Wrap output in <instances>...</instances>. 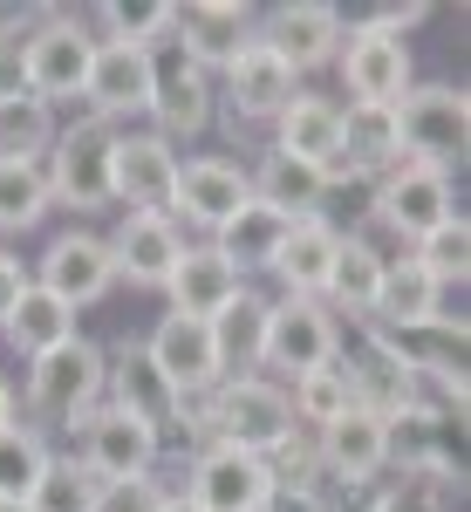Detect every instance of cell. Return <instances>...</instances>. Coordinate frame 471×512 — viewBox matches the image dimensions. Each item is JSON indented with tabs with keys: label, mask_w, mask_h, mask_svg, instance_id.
Listing matches in <instances>:
<instances>
[{
	"label": "cell",
	"mask_w": 471,
	"mask_h": 512,
	"mask_svg": "<svg viewBox=\"0 0 471 512\" xmlns=\"http://www.w3.org/2000/svg\"><path fill=\"white\" fill-rule=\"evenodd\" d=\"M212 349H219L226 383H233V376H253V369H260V349H267V294L246 287L226 315H212Z\"/></svg>",
	"instance_id": "obj_31"
},
{
	"label": "cell",
	"mask_w": 471,
	"mask_h": 512,
	"mask_svg": "<svg viewBox=\"0 0 471 512\" xmlns=\"http://www.w3.org/2000/svg\"><path fill=\"white\" fill-rule=\"evenodd\" d=\"M157 499H164L157 478H123V485H103L96 512H157Z\"/></svg>",
	"instance_id": "obj_41"
},
{
	"label": "cell",
	"mask_w": 471,
	"mask_h": 512,
	"mask_svg": "<svg viewBox=\"0 0 471 512\" xmlns=\"http://www.w3.org/2000/svg\"><path fill=\"white\" fill-rule=\"evenodd\" d=\"M444 287H437L410 253H396L390 267H383V287H376V308H369V321L383 328V335H410V328H437L444 321Z\"/></svg>",
	"instance_id": "obj_25"
},
{
	"label": "cell",
	"mask_w": 471,
	"mask_h": 512,
	"mask_svg": "<svg viewBox=\"0 0 471 512\" xmlns=\"http://www.w3.org/2000/svg\"><path fill=\"white\" fill-rule=\"evenodd\" d=\"M103 403H117L123 417L151 424L157 437L192 431V403L157 376V362L144 355V342H123L117 355H103Z\"/></svg>",
	"instance_id": "obj_10"
},
{
	"label": "cell",
	"mask_w": 471,
	"mask_h": 512,
	"mask_svg": "<svg viewBox=\"0 0 471 512\" xmlns=\"http://www.w3.org/2000/svg\"><path fill=\"white\" fill-rule=\"evenodd\" d=\"M171 35H178V48L212 76V69H226L239 48L260 35V14H253L246 0H185L178 21H171Z\"/></svg>",
	"instance_id": "obj_22"
},
{
	"label": "cell",
	"mask_w": 471,
	"mask_h": 512,
	"mask_svg": "<svg viewBox=\"0 0 471 512\" xmlns=\"http://www.w3.org/2000/svg\"><path fill=\"white\" fill-rule=\"evenodd\" d=\"M82 103H89V117L110 123V130H117L123 117H144V110H151V55L130 48V41H96Z\"/></svg>",
	"instance_id": "obj_20"
},
{
	"label": "cell",
	"mask_w": 471,
	"mask_h": 512,
	"mask_svg": "<svg viewBox=\"0 0 471 512\" xmlns=\"http://www.w3.org/2000/svg\"><path fill=\"white\" fill-rule=\"evenodd\" d=\"M96 21H103V35H96V41H130V48H151L157 35H171L178 7H171V0H123V7H103Z\"/></svg>",
	"instance_id": "obj_39"
},
{
	"label": "cell",
	"mask_w": 471,
	"mask_h": 512,
	"mask_svg": "<svg viewBox=\"0 0 471 512\" xmlns=\"http://www.w3.org/2000/svg\"><path fill=\"white\" fill-rule=\"evenodd\" d=\"M192 492L205 512H267L274 499V465L253 458V451H233V444H205L192 458Z\"/></svg>",
	"instance_id": "obj_15"
},
{
	"label": "cell",
	"mask_w": 471,
	"mask_h": 512,
	"mask_svg": "<svg viewBox=\"0 0 471 512\" xmlns=\"http://www.w3.org/2000/svg\"><path fill=\"white\" fill-rule=\"evenodd\" d=\"M239 205H253V178L233 158H178V192H171V219H185L198 233H219Z\"/></svg>",
	"instance_id": "obj_17"
},
{
	"label": "cell",
	"mask_w": 471,
	"mask_h": 512,
	"mask_svg": "<svg viewBox=\"0 0 471 512\" xmlns=\"http://www.w3.org/2000/svg\"><path fill=\"white\" fill-rule=\"evenodd\" d=\"M7 424H14V383L0 376V431H7Z\"/></svg>",
	"instance_id": "obj_46"
},
{
	"label": "cell",
	"mask_w": 471,
	"mask_h": 512,
	"mask_svg": "<svg viewBox=\"0 0 471 512\" xmlns=\"http://www.w3.org/2000/svg\"><path fill=\"white\" fill-rule=\"evenodd\" d=\"M76 458L89 472L103 478V485H123V478H151L157 451H164V437L151 424H137V417H123L117 403H96L89 417L76 424Z\"/></svg>",
	"instance_id": "obj_12"
},
{
	"label": "cell",
	"mask_w": 471,
	"mask_h": 512,
	"mask_svg": "<svg viewBox=\"0 0 471 512\" xmlns=\"http://www.w3.org/2000/svg\"><path fill=\"white\" fill-rule=\"evenodd\" d=\"M335 69L349 82V103H383V110H396L403 89L417 82L410 76V41H390V35H376V28H362V21H349Z\"/></svg>",
	"instance_id": "obj_16"
},
{
	"label": "cell",
	"mask_w": 471,
	"mask_h": 512,
	"mask_svg": "<svg viewBox=\"0 0 471 512\" xmlns=\"http://www.w3.org/2000/svg\"><path fill=\"white\" fill-rule=\"evenodd\" d=\"M396 458V424L369 417V410H342L328 431H314V465L342 485H369Z\"/></svg>",
	"instance_id": "obj_21"
},
{
	"label": "cell",
	"mask_w": 471,
	"mask_h": 512,
	"mask_svg": "<svg viewBox=\"0 0 471 512\" xmlns=\"http://www.w3.org/2000/svg\"><path fill=\"white\" fill-rule=\"evenodd\" d=\"M28 287H35V274H28V260L0 246V321H7L14 308H21V294H28Z\"/></svg>",
	"instance_id": "obj_42"
},
{
	"label": "cell",
	"mask_w": 471,
	"mask_h": 512,
	"mask_svg": "<svg viewBox=\"0 0 471 512\" xmlns=\"http://www.w3.org/2000/svg\"><path fill=\"white\" fill-rule=\"evenodd\" d=\"M0 335L14 342L21 355H41V349H62L69 335H76V308H62L48 287H28L21 294V308L0 321Z\"/></svg>",
	"instance_id": "obj_32"
},
{
	"label": "cell",
	"mask_w": 471,
	"mask_h": 512,
	"mask_svg": "<svg viewBox=\"0 0 471 512\" xmlns=\"http://www.w3.org/2000/svg\"><path fill=\"white\" fill-rule=\"evenodd\" d=\"M21 48H28V28L21 14H0V96H21Z\"/></svg>",
	"instance_id": "obj_40"
},
{
	"label": "cell",
	"mask_w": 471,
	"mask_h": 512,
	"mask_svg": "<svg viewBox=\"0 0 471 512\" xmlns=\"http://www.w3.org/2000/svg\"><path fill=\"white\" fill-rule=\"evenodd\" d=\"M342 376H349L355 410H369L383 424H403L417 410V355L403 349L396 335H383V328L362 335V349L342 362Z\"/></svg>",
	"instance_id": "obj_9"
},
{
	"label": "cell",
	"mask_w": 471,
	"mask_h": 512,
	"mask_svg": "<svg viewBox=\"0 0 471 512\" xmlns=\"http://www.w3.org/2000/svg\"><path fill=\"white\" fill-rule=\"evenodd\" d=\"M246 178H253V198H260V205H274V212H287V219H321L328 178H321L314 164L267 151V158H260L253 171H246Z\"/></svg>",
	"instance_id": "obj_30"
},
{
	"label": "cell",
	"mask_w": 471,
	"mask_h": 512,
	"mask_svg": "<svg viewBox=\"0 0 471 512\" xmlns=\"http://www.w3.org/2000/svg\"><path fill=\"white\" fill-rule=\"evenodd\" d=\"M48 444H41L35 424H7L0 431V499H28L35 492V478L48 472Z\"/></svg>",
	"instance_id": "obj_38"
},
{
	"label": "cell",
	"mask_w": 471,
	"mask_h": 512,
	"mask_svg": "<svg viewBox=\"0 0 471 512\" xmlns=\"http://www.w3.org/2000/svg\"><path fill=\"white\" fill-rule=\"evenodd\" d=\"M342 355V328L321 301H301V294H280L267 301V349H260V369H274L280 390L301 383L314 369H328Z\"/></svg>",
	"instance_id": "obj_6"
},
{
	"label": "cell",
	"mask_w": 471,
	"mask_h": 512,
	"mask_svg": "<svg viewBox=\"0 0 471 512\" xmlns=\"http://www.w3.org/2000/svg\"><path fill=\"white\" fill-rule=\"evenodd\" d=\"M410 260H417L437 287H451V280L465 287V274H471V226H465V212H451L444 226H431V233L410 246Z\"/></svg>",
	"instance_id": "obj_37"
},
{
	"label": "cell",
	"mask_w": 471,
	"mask_h": 512,
	"mask_svg": "<svg viewBox=\"0 0 471 512\" xmlns=\"http://www.w3.org/2000/svg\"><path fill=\"white\" fill-rule=\"evenodd\" d=\"M48 178L41 164H21V158H0V233H28L48 219Z\"/></svg>",
	"instance_id": "obj_36"
},
{
	"label": "cell",
	"mask_w": 471,
	"mask_h": 512,
	"mask_svg": "<svg viewBox=\"0 0 471 512\" xmlns=\"http://www.w3.org/2000/svg\"><path fill=\"white\" fill-rule=\"evenodd\" d=\"M342 35H349V21H342L328 0H287V7H274V14L260 21V41L274 48L294 76L335 62V55H342Z\"/></svg>",
	"instance_id": "obj_18"
},
{
	"label": "cell",
	"mask_w": 471,
	"mask_h": 512,
	"mask_svg": "<svg viewBox=\"0 0 471 512\" xmlns=\"http://www.w3.org/2000/svg\"><path fill=\"white\" fill-rule=\"evenodd\" d=\"M287 410H294V424H308V431H328L342 410H355L349 376H342V355H335L328 369L301 376V383H287Z\"/></svg>",
	"instance_id": "obj_35"
},
{
	"label": "cell",
	"mask_w": 471,
	"mask_h": 512,
	"mask_svg": "<svg viewBox=\"0 0 471 512\" xmlns=\"http://www.w3.org/2000/svg\"><path fill=\"white\" fill-rule=\"evenodd\" d=\"M35 287H48L62 308H96L110 287H117V260H110V239L103 233H55L48 253L35 260Z\"/></svg>",
	"instance_id": "obj_13"
},
{
	"label": "cell",
	"mask_w": 471,
	"mask_h": 512,
	"mask_svg": "<svg viewBox=\"0 0 471 512\" xmlns=\"http://www.w3.org/2000/svg\"><path fill=\"white\" fill-rule=\"evenodd\" d=\"M55 144V110L35 103L28 89L21 96H0V158H21V164H41Z\"/></svg>",
	"instance_id": "obj_33"
},
{
	"label": "cell",
	"mask_w": 471,
	"mask_h": 512,
	"mask_svg": "<svg viewBox=\"0 0 471 512\" xmlns=\"http://www.w3.org/2000/svg\"><path fill=\"white\" fill-rule=\"evenodd\" d=\"M144 355L157 362V376L171 383V390L185 396H212L226 383V369H219V349H212V321H192V315H164L144 335Z\"/></svg>",
	"instance_id": "obj_14"
},
{
	"label": "cell",
	"mask_w": 471,
	"mask_h": 512,
	"mask_svg": "<svg viewBox=\"0 0 471 512\" xmlns=\"http://www.w3.org/2000/svg\"><path fill=\"white\" fill-rule=\"evenodd\" d=\"M192 431H205L212 444H233V451H253V458H274L301 424H294L280 383H267V376H233V383H219V390L205 396V417H198Z\"/></svg>",
	"instance_id": "obj_1"
},
{
	"label": "cell",
	"mask_w": 471,
	"mask_h": 512,
	"mask_svg": "<svg viewBox=\"0 0 471 512\" xmlns=\"http://www.w3.org/2000/svg\"><path fill=\"white\" fill-rule=\"evenodd\" d=\"M396 130H403V158L451 171L471 151V96L451 82H410L396 103Z\"/></svg>",
	"instance_id": "obj_4"
},
{
	"label": "cell",
	"mask_w": 471,
	"mask_h": 512,
	"mask_svg": "<svg viewBox=\"0 0 471 512\" xmlns=\"http://www.w3.org/2000/svg\"><path fill=\"white\" fill-rule=\"evenodd\" d=\"M267 512H328V506H321V485H274Z\"/></svg>",
	"instance_id": "obj_44"
},
{
	"label": "cell",
	"mask_w": 471,
	"mask_h": 512,
	"mask_svg": "<svg viewBox=\"0 0 471 512\" xmlns=\"http://www.w3.org/2000/svg\"><path fill=\"white\" fill-rule=\"evenodd\" d=\"M0 512H28V506H21V499H0Z\"/></svg>",
	"instance_id": "obj_47"
},
{
	"label": "cell",
	"mask_w": 471,
	"mask_h": 512,
	"mask_svg": "<svg viewBox=\"0 0 471 512\" xmlns=\"http://www.w3.org/2000/svg\"><path fill=\"white\" fill-rule=\"evenodd\" d=\"M171 192H178V144H164L157 130H117L110 205H123V212H164L171 219Z\"/></svg>",
	"instance_id": "obj_11"
},
{
	"label": "cell",
	"mask_w": 471,
	"mask_h": 512,
	"mask_svg": "<svg viewBox=\"0 0 471 512\" xmlns=\"http://www.w3.org/2000/svg\"><path fill=\"white\" fill-rule=\"evenodd\" d=\"M164 294H171V315L212 321V315H226L239 294H246V280H239V267H233V260H219L212 246H185V260L171 267Z\"/></svg>",
	"instance_id": "obj_24"
},
{
	"label": "cell",
	"mask_w": 471,
	"mask_h": 512,
	"mask_svg": "<svg viewBox=\"0 0 471 512\" xmlns=\"http://www.w3.org/2000/svg\"><path fill=\"white\" fill-rule=\"evenodd\" d=\"M335 253H342V233H335L328 219H294L267 274H274L287 294H301V301H321V287H328V267H335Z\"/></svg>",
	"instance_id": "obj_27"
},
{
	"label": "cell",
	"mask_w": 471,
	"mask_h": 512,
	"mask_svg": "<svg viewBox=\"0 0 471 512\" xmlns=\"http://www.w3.org/2000/svg\"><path fill=\"white\" fill-rule=\"evenodd\" d=\"M96 499H103V478L82 458H48V472L35 478V492L21 506L28 512H96Z\"/></svg>",
	"instance_id": "obj_34"
},
{
	"label": "cell",
	"mask_w": 471,
	"mask_h": 512,
	"mask_svg": "<svg viewBox=\"0 0 471 512\" xmlns=\"http://www.w3.org/2000/svg\"><path fill=\"white\" fill-rule=\"evenodd\" d=\"M383 267H390V253H383L369 233H342V253H335L328 287H321V308H328V315H362L369 321L376 287H383Z\"/></svg>",
	"instance_id": "obj_28"
},
{
	"label": "cell",
	"mask_w": 471,
	"mask_h": 512,
	"mask_svg": "<svg viewBox=\"0 0 471 512\" xmlns=\"http://www.w3.org/2000/svg\"><path fill=\"white\" fill-rule=\"evenodd\" d=\"M287 226H294L287 212H274V205H260V198H253V205H239V212H233V219H226L212 239H205V246H212L219 260H233L239 280H246V274H267V267H274V253H280V239H287Z\"/></svg>",
	"instance_id": "obj_29"
},
{
	"label": "cell",
	"mask_w": 471,
	"mask_h": 512,
	"mask_svg": "<svg viewBox=\"0 0 471 512\" xmlns=\"http://www.w3.org/2000/svg\"><path fill=\"white\" fill-rule=\"evenodd\" d=\"M110 260H117V280L164 294L171 267L185 260V233H178V219H164V212H123L117 233H110Z\"/></svg>",
	"instance_id": "obj_23"
},
{
	"label": "cell",
	"mask_w": 471,
	"mask_h": 512,
	"mask_svg": "<svg viewBox=\"0 0 471 512\" xmlns=\"http://www.w3.org/2000/svg\"><path fill=\"white\" fill-rule=\"evenodd\" d=\"M144 55H151V110H144V117H151V130L164 137V144L198 137V130L212 123V96H219V89H212V76L198 69L185 48H178V35H157Z\"/></svg>",
	"instance_id": "obj_7"
},
{
	"label": "cell",
	"mask_w": 471,
	"mask_h": 512,
	"mask_svg": "<svg viewBox=\"0 0 471 512\" xmlns=\"http://www.w3.org/2000/svg\"><path fill=\"white\" fill-rule=\"evenodd\" d=\"M110 151H117V130L96 117L55 130L48 158H41V178H48V198L69 205V212H103L110 205Z\"/></svg>",
	"instance_id": "obj_5"
},
{
	"label": "cell",
	"mask_w": 471,
	"mask_h": 512,
	"mask_svg": "<svg viewBox=\"0 0 471 512\" xmlns=\"http://www.w3.org/2000/svg\"><path fill=\"white\" fill-rule=\"evenodd\" d=\"M89 62H96V35L82 14H41L28 28V48H21V82L35 103H76L82 82H89Z\"/></svg>",
	"instance_id": "obj_3"
},
{
	"label": "cell",
	"mask_w": 471,
	"mask_h": 512,
	"mask_svg": "<svg viewBox=\"0 0 471 512\" xmlns=\"http://www.w3.org/2000/svg\"><path fill=\"white\" fill-rule=\"evenodd\" d=\"M219 76H226V110H233V123H274L280 110L301 96V76H294L260 35L246 41Z\"/></svg>",
	"instance_id": "obj_19"
},
{
	"label": "cell",
	"mask_w": 471,
	"mask_h": 512,
	"mask_svg": "<svg viewBox=\"0 0 471 512\" xmlns=\"http://www.w3.org/2000/svg\"><path fill=\"white\" fill-rule=\"evenodd\" d=\"M96 403H103V349L96 342L69 335L62 349L28 355V417L76 431Z\"/></svg>",
	"instance_id": "obj_2"
},
{
	"label": "cell",
	"mask_w": 471,
	"mask_h": 512,
	"mask_svg": "<svg viewBox=\"0 0 471 512\" xmlns=\"http://www.w3.org/2000/svg\"><path fill=\"white\" fill-rule=\"evenodd\" d=\"M157 512H205V506H198L192 492H164V499H157Z\"/></svg>",
	"instance_id": "obj_45"
},
{
	"label": "cell",
	"mask_w": 471,
	"mask_h": 512,
	"mask_svg": "<svg viewBox=\"0 0 471 512\" xmlns=\"http://www.w3.org/2000/svg\"><path fill=\"white\" fill-rule=\"evenodd\" d=\"M424 0H410V7H376V14H362V28H376V35H390V41H403L410 28H424Z\"/></svg>",
	"instance_id": "obj_43"
},
{
	"label": "cell",
	"mask_w": 471,
	"mask_h": 512,
	"mask_svg": "<svg viewBox=\"0 0 471 512\" xmlns=\"http://www.w3.org/2000/svg\"><path fill=\"white\" fill-rule=\"evenodd\" d=\"M451 212H458L451 171H437V164H417V158H403L396 171H383V178H376V198H369V219H376L383 233L410 239V246L431 233V226H444Z\"/></svg>",
	"instance_id": "obj_8"
},
{
	"label": "cell",
	"mask_w": 471,
	"mask_h": 512,
	"mask_svg": "<svg viewBox=\"0 0 471 512\" xmlns=\"http://www.w3.org/2000/svg\"><path fill=\"white\" fill-rule=\"evenodd\" d=\"M274 151H280V158L314 164V171H328V164L342 158V103L301 89V96L274 117Z\"/></svg>",
	"instance_id": "obj_26"
}]
</instances>
